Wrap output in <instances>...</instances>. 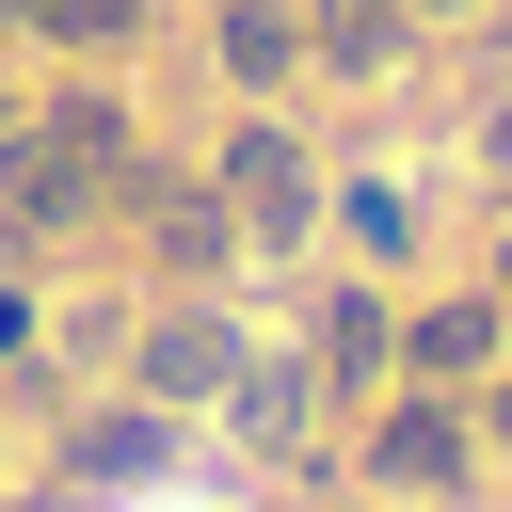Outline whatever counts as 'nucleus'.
Masks as SVG:
<instances>
[{"mask_svg": "<svg viewBox=\"0 0 512 512\" xmlns=\"http://www.w3.org/2000/svg\"><path fill=\"white\" fill-rule=\"evenodd\" d=\"M368 464H384V480H464V432H448L432 400H400V416L368 432Z\"/></svg>", "mask_w": 512, "mask_h": 512, "instance_id": "nucleus-4", "label": "nucleus"}, {"mask_svg": "<svg viewBox=\"0 0 512 512\" xmlns=\"http://www.w3.org/2000/svg\"><path fill=\"white\" fill-rule=\"evenodd\" d=\"M16 16H32V32H48V48H112V32H128V16H144V0H16Z\"/></svg>", "mask_w": 512, "mask_h": 512, "instance_id": "nucleus-5", "label": "nucleus"}, {"mask_svg": "<svg viewBox=\"0 0 512 512\" xmlns=\"http://www.w3.org/2000/svg\"><path fill=\"white\" fill-rule=\"evenodd\" d=\"M224 384H240L224 320H160V336H144V400H224Z\"/></svg>", "mask_w": 512, "mask_h": 512, "instance_id": "nucleus-2", "label": "nucleus"}, {"mask_svg": "<svg viewBox=\"0 0 512 512\" xmlns=\"http://www.w3.org/2000/svg\"><path fill=\"white\" fill-rule=\"evenodd\" d=\"M224 64H240V80H272V64H288V16H272V0H240V16H224Z\"/></svg>", "mask_w": 512, "mask_h": 512, "instance_id": "nucleus-7", "label": "nucleus"}, {"mask_svg": "<svg viewBox=\"0 0 512 512\" xmlns=\"http://www.w3.org/2000/svg\"><path fill=\"white\" fill-rule=\"evenodd\" d=\"M112 160H128V128H112L96 96H80V112H48V128H32V160H16V192H32V208H80V192H96Z\"/></svg>", "mask_w": 512, "mask_h": 512, "instance_id": "nucleus-1", "label": "nucleus"}, {"mask_svg": "<svg viewBox=\"0 0 512 512\" xmlns=\"http://www.w3.org/2000/svg\"><path fill=\"white\" fill-rule=\"evenodd\" d=\"M496 432H512V400H496Z\"/></svg>", "mask_w": 512, "mask_h": 512, "instance_id": "nucleus-11", "label": "nucleus"}, {"mask_svg": "<svg viewBox=\"0 0 512 512\" xmlns=\"http://www.w3.org/2000/svg\"><path fill=\"white\" fill-rule=\"evenodd\" d=\"M224 192H240L256 224H304V160H288L272 128H240V144H224Z\"/></svg>", "mask_w": 512, "mask_h": 512, "instance_id": "nucleus-3", "label": "nucleus"}, {"mask_svg": "<svg viewBox=\"0 0 512 512\" xmlns=\"http://www.w3.org/2000/svg\"><path fill=\"white\" fill-rule=\"evenodd\" d=\"M480 336H496V320H480V304H432V320H416V368H464V352H480Z\"/></svg>", "mask_w": 512, "mask_h": 512, "instance_id": "nucleus-9", "label": "nucleus"}, {"mask_svg": "<svg viewBox=\"0 0 512 512\" xmlns=\"http://www.w3.org/2000/svg\"><path fill=\"white\" fill-rule=\"evenodd\" d=\"M240 432H256V448H288V432H304V384H288V368H256V384H240Z\"/></svg>", "mask_w": 512, "mask_h": 512, "instance_id": "nucleus-8", "label": "nucleus"}, {"mask_svg": "<svg viewBox=\"0 0 512 512\" xmlns=\"http://www.w3.org/2000/svg\"><path fill=\"white\" fill-rule=\"evenodd\" d=\"M320 48L336 64H384V0H320Z\"/></svg>", "mask_w": 512, "mask_h": 512, "instance_id": "nucleus-10", "label": "nucleus"}, {"mask_svg": "<svg viewBox=\"0 0 512 512\" xmlns=\"http://www.w3.org/2000/svg\"><path fill=\"white\" fill-rule=\"evenodd\" d=\"M80 464H96V480H144V464H160V416H96Z\"/></svg>", "mask_w": 512, "mask_h": 512, "instance_id": "nucleus-6", "label": "nucleus"}]
</instances>
